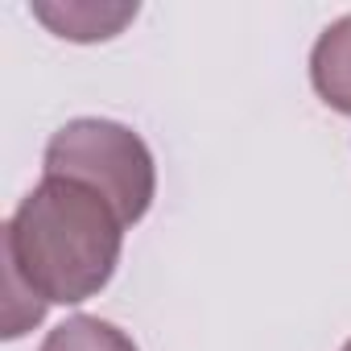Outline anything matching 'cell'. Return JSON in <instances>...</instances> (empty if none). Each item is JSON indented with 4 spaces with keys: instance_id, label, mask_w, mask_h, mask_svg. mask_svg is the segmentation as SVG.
I'll use <instances>...</instances> for the list:
<instances>
[{
    "instance_id": "cell-2",
    "label": "cell",
    "mask_w": 351,
    "mask_h": 351,
    "mask_svg": "<svg viewBox=\"0 0 351 351\" xmlns=\"http://www.w3.org/2000/svg\"><path fill=\"white\" fill-rule=\"evenodd\" d=\"M42 169L46 178H75L99 191L124 228L141 223L157 195V165H153L145 136L104 116L66 120L50 136L42 153Z\"/></svg>"
},
{
    "instance_id": "cell-3",
    "label": "cell",
    "mask_w": 351,
    "mask_h": 351,
    "mask_svg": "<svg viewBox=\"0 0 351 351\" xmlns=\"http://www.w3.org/2000/svg\"><path fill=\"white\" fill-rule=\"evenodd\" d=\"M310 83L326 108L351 116V13L318 34L310 50Z\"/></svg>"
},
{
    "instance_id": "cell-4",
    "label": "cell",
    "mask_w": 351,
    "mask_h": 351,
    "mask_svg": "<svg viewBox=\"0 0 351 351\" xmlns=\"http://www.w3.org/2000/svg\"><path fill=\"white\" fill-rule=\"evenodd\" d=\"M34 17L46 21L58 38H71V42H104V38H116L136 17V5L66 0V5H34Z\"/></svg>"
},
{
    "instance_id": "cell-5",
    "label": "cell",
    "mask_w": 351,
    "mask_h": 351,
    "mask_svg": "<svg viewBox=\"0 0 351 351\" xmlns=\"http://www.w3.org/2000/svg\"><path fill=\"white\" fill-rule=\"evenodd\" d=\"M42 351H141V347L116 322L95 318V314H75L46 335Z\"/></svg>"
},
{
    "instance_id": "cell-6",
    "label": "cell",
    "mask_w": 351,
    "mask_h": 351,
    "mask_svg": "<svg viewBox=\"0 0 351 351\" xmlns=\"http://www.w3.org/2000/svg\"><path fill=\"white\" fill-rule=\"evenodd\" d=\"M343 351H351V339H347V343H343Z\"/></svg>"
},
{
    "instance_id": "cell-1",
    "label": "cell",
    "mask_w": 351,
    "mask_h": 351,
    "mask_svg": "<svg viewBox=\"0 0 351 351\" xmlns=\"http://www.w3.org/2000/svg\"><path fill=\"white\" fill-rule=\"evenodd\" d=\"M120 248L124 223L99 191L42 178L5 223V277L13 298L79 306L112 281Z\"/></svg>"
}]
</instances>
